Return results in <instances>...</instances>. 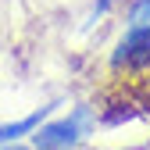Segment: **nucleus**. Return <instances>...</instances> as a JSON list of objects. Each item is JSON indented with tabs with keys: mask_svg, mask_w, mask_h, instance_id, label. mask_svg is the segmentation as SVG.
Wrapping results in <instances>:
<instances>
[{
	"mask_svg": "<svg viewBox=\"0 0 150 150\" xmlns=\"http://www.w3.org/2000/svg\"><path fill=\"white\" fill-rule=\"evenodd\" d=\"M0 150H29V146H18V143H0Z\"/></svg>",
	"mask_w": 150,
	"mask_h": 150,
	"instance_id": "obj_3",
	"label": "nucleus"
},
{
	"mask_svg": "<svg viewBox=\"0 0 150 150\" xmlns=\"http://www.w3.org/2000/svg\"><path fill=\"white\" fill-rule=\"evenodd\" d=\"M47 118V107H40V111H32L29 118H22V122H11V125H0V143H18L25 132H36L40 129V122Z\"/></svg>",
	"mask_w": 150,
	"mask_h": 150,
	"instance_id": "obj_2",
	"label": "nucleus"
},
{
	"mask_svg": "<svg viewBox=\"0 0 150 150\" xmlns=\"http://www.w3.org/2000/svg\"><path fill=\"white\" fill-rule=\"evenodd\" d=\"M89 129V107H75L68 118L47 122L36 129V150H71Z\"/></svg>",
	"mask_w": 150,
	"mask_h": 150,
	"instance_id": "obj_1",
	"label": "nucleus"
}]
</instances>
